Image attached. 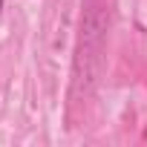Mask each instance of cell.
I'll list each match as a JSON object with an SVG mask.
<instances>
[{"instance_id":"obj_1","label":"cell","mask_w":147,"mask_h":147,"mask_svg":"<svg viewBox=\"0 0 147 147\" xmlns=\"http://www.w3.org/2000/svg\"><path fill=\"white\" fill-rule=\"evenodd\" d=\"M0 12H3V0H0Z\"/></svg>"}]
</instances>
